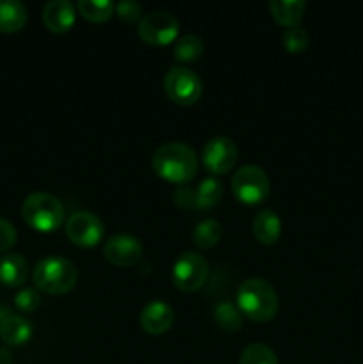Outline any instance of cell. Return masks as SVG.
I'll list each match as a JSON object with an SVG mask.
<instances>
[{"label":"cell","mask_w":363,"mask_h":364,"mask_svg":"<svg viewBox=\"0 0 363 364\" xmlns=\"http://www.w3.org/2000/svg\"><path fill=\"white\" fill-rule=\"evenodd\" d=\"M116 13L123 21L134 23V21H141L142 7L141 4L134 2V0H123V2H120L116 6Z\"/></svg>","instance_id":"cell-27"},{"label":"cell","mask_w":363,"mask_h":364,"mask_svg":"<svg viewBox=\"0 0 363 364\" xmlns=\"http://www.w3.org/2000/svg\"><path fill=\"white\" fill-rule=\"evenodd\" d=\"M21 217L32 230L39 233H50L63 226L66 212H64L63 203L56 196L46 194V192H34L25 198L21 205Z\"/></svg>","instance_id":"cell-4"},{"label":"cell","mask_w":363,"mask_h":364,"mask_svg":"<svg viewBox=\"0 0 363 364\" xmlns=\"http://www.w3.org/2000/svg\"><path fill=\"white\" fill-rule=\"evenodd\" d=\"M27 23V7L18 0H0V32L13 34Z\"/></svg>","instance_id":"cell-17"},{"label":"cell","mask_w":363,"mask_h":364,"mask_svg":"<svg viewBox=\"0 0 363 364\" xmlns=\"http://www.w3.org/2000/svg\"><path fill=\"white\" fill-rule=\"evenodd\" d=\"M174 322V311L167 302L153 301L142 308L141 315H139V323H141L142 331L148 334L159 336V334L167 333Z\"/></svg>","instance_id":"cell-12"},{"label":"cell","mask_w":363,"mask_h":364,"mask_svg":"<svg viewBox=\"0 0 363 364\" xmlns=\"http://www.w3.org/2000/svg\"><path fill=\"white\" fill-rule=\"evenodd\" d=\"M103 255L109 263L116 267H132L141 262L142 244L132 235H114L105 242Z\"/></svg>","instance_id":"cell-11"},{"label":"cell","mask_w":363,"mask_h":364,"mask_svg":"<svg viewBox=\"0 0 363 364\" xmlns=\"http://www.w3.org/2000/svg\"><path fill=\"white\" fill-rule=\"evenodd\" d=\"M32 336V323L25 316L6 315L0 320V338L11 347L25 345Z\"/></svg>","instance_id":"cell-14"},{"label":"cell","mask_w":363,"mask_h":364,"mask_svg":"<svg viewBox=\"0 0 363 364\" xmlns=\"http://www.w3.org/2000/svg\"><path fill=\"white\" fill-rule=\"evenodd\" d=\"M77 267L60 256H46L32 272V281L36 288L48 295H64L71 291L77 284Z\"/></svg>","instance_id":"cell-3"},{"label":"cell","mask_w":363,"mask_h":364,"mask_svg":"<svg viewBox=\"0 0 363 364\" xmlns=\"http://www.w3.org/2000/svg\"><path fill=\"white\" fill-rule=\"evenodd\" d=\"M173 199L180 208H185V210L196 208V191H192V188H187V187L177 188L173 194Z\"/></svg>","instance_id":"cell-29"},{"label":"cell","mask_w":363,"mask_h":364,"mask_svg":"<svg viewBox=\"0 0 363 364\" xmlns=\"http://www.w3.org/2000/svg\"><path fill=\"white\" fill-rule=\"evenodd\" d=\"M75 6L68 0H50L43 7V23L50 32L63 34L68 32L75 23Z\"/></svg>","instance_id":"cell-13"},{"label":"cell","mask_w":363,"mask_h":364,"mask_svg":"<svg viewBox=\"0 0 363 364\" xmlns=\"http://www.w3.org/2000/svg\"><path fill=\"white\" fill-rule=\"evenodd\" d=\"M180 23L177 18L166 11H153L144 14L139 21L137 34L146 45L166 46L169 43L177 41Z\"/></svg>","instance_id":"cell-7"},{"label":"cell","mask_w":363,"mask_h":364,"mask_svg":"<svg viewBox=\"0 0 363 364\" xmlns=\"http://www.w3.org/2000/svg\"><path fill=\"white\" fill-rule=\"evenodd\" d=\"M16 244V230L9 220L0 217V252L9 251Z\"/></svg>","instance_id":"cell-28"},{"label":"cell","mask_w":363,"mask_h":364,"mask_svg":"<svg viewBox=\"0 0 363 364\" xmlns=\"http://www.w3.org/2000/svg\"><path fill=\"white\" fill-rule=\"evenodd\" d=\"M28 277V265L21 255H6L0 258V283L9 288L21 287Z\"/></svg>","instance_id":"cell-16"},{"label":"cell","mask_w":363,"mask_h":364,"mask_svg":"<svg viewBox=\"0 0 363 364\" xmlns=\"http://www.w3.org/2000/svg\"><path fill=\"white\" fill-rule=\"evenodd\" d=\"M223 196V185L216 178H206L196 188V208L206 210L214 208L221 201Z\"/></svg>","instance_id":"cell-22"},{"label":"cell","mask_w":363,"mask_h":364,"mask_svg":"<svg viewBox=\"0 0 363 364\" xmlns=\"http://www.w3.org/2000/svg\"><path fill=\"white\" fill-rule=\"evenodd\" d=\"M203 164L212 174H226L237 164L238 149L230 137H214L203 148Z\"/></svg>","instance_id":"cell-10"},{"label":"cell","mask_w":363,"mask_h":364,"mask_svg":"<svg viewBox=\"0 0 363 364\" xmlns=\"http://www.w3.org/2000/svg\"><path fill=\"white\" fill-rule=\"evenodd\" d=\"M214 318L224 333H235L242 327V313L231 302H219L214 309Z\"/></svg>","instance_id":"cell-23"},{"label":"cell","mask_w":363,"mask_h":364,"mask_svg":"<svg viewBox=\"0 0 363 364\" xmlns=\"http://www.w3.org/2000/svg\"><path fill=\"white\" fill-rule=\"evenodd\" d=\"M41 304V297L36 290L32 288H25V290L18 291L16 297H14V306L20 309L21 313H32L39 308Z\"/></svg>","instance_id":"cell-26"},{"label":"cell","mask_w":363,"mask_h":364,"mask_svg":"<svg viewBox=\"0 0 363 364\" xmlns=\"http://www.w3.org/2000/svg\"><path fill=\"white\" fill-rule=\"evenodd\" d=\"M283 45L290 53H299L308 48L310 36L302 27H288L283 32Z\"/></svg>","instance_id":"cell-25"},{"label":"cell","mask_w":363,"mask_h":364,"mask_svg":"<svg viewBox=\"0 0 363 364\" xmlns=\"http://www.w3.org/2000/svg\"><path fill=\"white\" fill-rule=\"evenodd\" d=\"M209 277V263L198 252H185L173 267V284L180 291H198Z\"/></svg>","instance_id":"cell-8"},{"label":"cell","mask_w":363,"mask_h":364,"mask_svg":"<svg viewBox=\"0 0 363 364\" xmlns=\"http://www.w3.org/2000/svg\"><path fill=\"white\" fill-rule=\"evenodd\" d=\"M253 235L263 245L276 244L281 235V220L273 210H262L253 219Z\"/></svg>","instance_id":"cell-15"},{"label":"cell","mask_w":363,"mask_h":364,"mask_svg":"<svg viewBox=\"0 0 363 364\" xmlns=\"http://www.w3.org/2000/svg\"><path fill=\"white\" fill-rule=\"evenodd\" d=\"M77 9L85 20L102 23V21H107L112 16L116 6L109 0H78Z\"/></svg>","instance_id":"cell-20"},{"label":"cell","mask_w":363,"mask_h":364,"mask_svg":"<svg viewBox=\"0 0 363 364\" xmlns=\"http://www.w3.org/2000/svg\"><path fill=\"white\" fill-rule=\"evenodd\" d=\"M238 364H278V358L273 348L267 345L253 343L242 350Z\"/></svg>","instance_id":"cell-24"},{"label":"cell","mask_w":363,"mask_h":364,"mask_svg":"<svg viewBox=\"0 0 363 364\" xmlns=\"http://www.w3.org/2000/svg\"><path fill=\"white\" fill-rule=\"evenodd\" d=\"M152 166L162 180L185 185L196 176L198 159L192 148L184 142H166L153 153Z\"/></svg>","instance_id":"cell-1"},{"label":"cell","mask_w":363,"mask_h":364,"mask_svg":"<svg viewBox=\"0 0 363 364\" xmlns=\"http://www.w3.org/2000/svg\"><path fill=\"white\" fill-rule=\"evenodd\" d=\"M237 308L253 322H269L276 316L280 301L273 284L260 277L246 279L237 290Z\"/></svg>","instance_id":"cell-2"},{"label":"cell","mask_w":363,"mask_h":364,"mask_svg":"<svg viewBox=\"0 0 363 364\" xmlns=\"http://www.w3.org/2000/svg\"><path fill=\"white\" fill-rule=\"evenodd\" d=\"M66 237L78 247H95L102 242L105 228L98 215L91 212H75L66 220Z\"/></svg>","instance_id":"cell-9"},{"label":"cell","mask_w":363,"mask_h":364,"mask_svg":"<svg viewBox=\"0 0 363 364\" xmlns=\"http://www.w3.org/2000/svg\"><path fill=\"white\" fill-rule=\"evenodd\" d=\"M270 14L283 27H298L305 14L306 4L302 0H273Z\"/></svg>","instance_id":"cell-18"},{"label":"cell","mask_w":363,"mask_h":364,"mask_svg":"<svg viewBox=\"0 0 363 364\" xmlns=\"http://www.w3.org/2000/svg\"><path fill=\"white\" fill-rule=\"evenodd\" d=\"M223 237V228L216 219H205L194 228L192 240L199 249H210L217 245V242Z\"/></svg>","instance_id":"cell-21"},{"label":"cell","mask_w":363,"mask_h":364,"mask_svg":"<svg viewBox=\"0 0 363 364\" xmlns=\"http://www.w3.org/2000/svg\"><path fill=\"white\" fill-rule=\"evenodd\" d=\"M203 50H205V45H203V39L199 36L185 34L177 39L173 53L180 63H194L203 55Z\"/></svg>","instance_id":"cell-19"},{"label":"cell","mask_w":363,"mask_h":364,"mask_svg":"<svg viewBox=\"0 0 363 364\" xmlns=\"http://www.w3.org/2000/svg\"><path fill=\"white\" fill-rule=\"evenodd\" d=\"M11 363V352L6 348H0V364H9Z\"/></svg>","instance_id":"cell-30"},{"label":"cell","mask_w":363,"mask_h":364,"mask_svg":"<svg viewBox=\"0 0 363 364\" xmlns=\"http://www.w3.org/2000/svg\"><path fill=\"white\" fill-rule=\"evenodd\" d=\"M231 191L244 205H258L270 192L269 178L258 166H242L231 178Z\"/></svg>","instance_id":"cell-6"},{"label":"cell","mask_w":363,"mask_h":364,"mask_svg":"<svg viewBox=\"0 0 363 364\" xmlns=\"http://www.w3.org/2000/svg\"><path fill=\"white\" fill-rule=\"evenodd\" d=\"M164 91L178 105H194L203 95V82L191 68L173 66L164 77Z\"/></svg>","instance_id":"cell-5"}]
</instances>
